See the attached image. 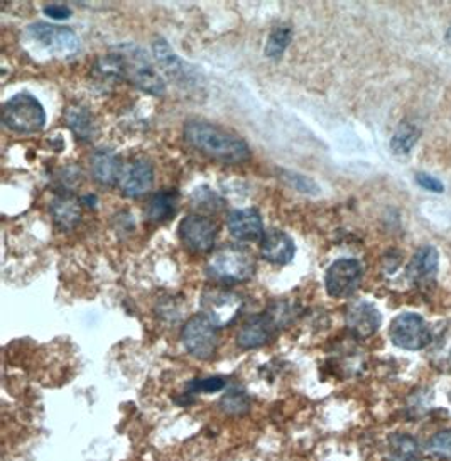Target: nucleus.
Here are the masks:
<instances>
[{
  "label": "nucleus",
  "instance_id": "obj_29",
  "mask_svg": "<svg viewBox=\"0 0 451 461\" xmlns=\"http://www.w3.org/2000/svg\"><path fill=\"white\" fill-rule=\"evenodd\" d=\"M283 179L290 185L292 190L301 191V193H307V194H318L320 193V186L308 176L284 171Z\"/></svg>",
  "mask_w": 451,
  "mask_h": 461
},
{
  "label": "nucleus",
  "instance_id": "obj_5",
  "mask_svg": "<svg viewBox=\"0 0 451 461\" xmlns=\"http://www.w3.org/2000/svg\"><path fill=\"white\" fill-rule=\"evenodd\" d=\"M201 315L209 319L215 328H226L239 318L243 308V298L224 286L209 287L200 300Z\"/></svg>",
  "mask_w": 451,
  "mask_h": 461
},
{
  "label": "nucleus",
  "instance_id": "obj_19",
  "mask_svg": "<svg viewBox=\"0 0 451 461\" xmlns=\"http://www.w3.org/2000/svg\"><path fill=\"white\" fill-rule=\"evenodd\" d=\"M51 215L56 226H60L62 230H71L81 220L80 202L70 194L56 196L51 203Z\"/></svg>",
  "mask_w": 451,
  "mask_h": 461
},
{
  "label": "nucleus",
  "instance_id": "obj_8",
  "mask_svg": "<svg viewBox=\"0 0 451 461\" xmlns=\"http://www.w3.org/2000/svg\"><path fill=\"white\" fill-rule=\"evenodd\" d=\"M181 342L186 351L198 360H209L218 347L217 328L203 315L188 319L181 332Z\"/></svg>",
  "mask_w": 451,
  "mask_h": 461
},
{
  "label": "nucleus",
  "instance_id": "obj_34",
  "mask_svg": "<svg viewBox=\"0 0 451 461\" xmlns=\"http://www.w3.org/2000/svg\"><path fill=\"white\" fill-rule=\"evenodd\" d=\"M450 399H451V394H450Z\"/></svg>",
  "mask_w": 451,
  "mask_h": 461
},
{
  "label": "nucleus",
  "instance_id": "obj_25",
  "mask_svg": "<svg viewBox=\"0 0 451 461\" xmlns=\"http://www.w3.org/2000/svg\"><path fill=\"white\" fill-rule=\"evenodd\" d=\"M66 120L70 124L71 130L80 137L88 141L92 137L94 126H92V119L90 113L81 109V107H70V111H66Z\"/></svg>",
  "mask_w": 451,
  "mask_h": 461
},
{
  "label": "nucleus",
  "instance_id": "obj_17",
  "mask_svg": "<svg viewBox=\"0 0 451 461\" xmlns=\"http://www.w3.org/2000/svg\"><path fill=\"white\" fill-rule=\"evenodd\" d=\"M152 53L158 64L161 66L162 71L166 77H169L171 80L177 83H184L190 80V71L186 68V64L183 63V60L177 56L176 53L171 49V46L164 41V39H156L152 45Z\"/></svg>",
  "mask_w": 451,
  "mask_h": 461
},
{
  "label": "nucleus",
  "instance_id": "obj_11",
  "mask_svg": "<svg viewBox=\"0 0 451 461\" xmlns=\"http://www.w3.org/2000/svg\"><path fill=\"white\" fill-rule=\"evenodd\" d=\"M284 328L275 313L267 309L266 313L249 319L237 333V345L242 350H256L267 345L275 333Z\"/></svg>",
  "mask_w": 451,
  "mask_h": 461
},
{
  "label": "nucleus",
  "instance_id": "obj_28",
  "mask_svg": "<svg viewBox=\"0 0 451 461\" xmlns=\"http://www.w3.org/2000/svg\"><path fill=\"white\" fill-rule=\"evenodd\" d=\"M194 207L203 211H217L224 207V202L220 200V196L217 193L209 190V188H200L193 194Z\"/></svg>",
  "mask_w": 451,
  "mask_h": 461
},
{
  "label": "nucleus",
  "instance_id": "obj_33",
  "mask_svg": "<svg viewBox=\"0 0 451 461\" xmlns=\"http://www.w3.org/2000/svg\"><path fill=\"white\" fill-rule=\"evenodd\" d=\"M447 39L451 43V28L448 29V32H447Z\"/></svg>",
  "mask_w": 451,
  "mask_h": 461
},
{
  "label": "nucleus",
  "instance_id": "obj_21",
  "mask_svg": "<svg viewBox=\"0 0 451 461\" xmlns=\"http://www.w3.org/2000/svg\"><path fill=\"white\" fill-rule=\"evenodd\" d=\"M431 343H433L430 350L431 366L443 374H451V323L441 328V332L436 334Z\"/></svg>",
  "mask_w": 451,
  "mask_h": 461
},
{
  "label": "nucleus",
  "instance_id": "obj_24",
  "mask_svg": "<svg viewBox=\"0 0 451 461\" xmlns=\"http://www.w3.org/2000/svg\"><path fill=\"white\" fill-rule=\"evenodd\" d=\"M291 39H292V29L290 26H279L275 31L269 34L267 43H266V56L277 60L283 56V53L290 46Z\"/></svg>",
  "mask_w": 451,
  "mask_h": 461
},
{
  "label": "nucleus",
  "instance_id": "obj_10",
  "mask_svg": "<svg viewBox=\"0 0 451 461\" xmlns=\"http://www.w3.org/2000/svg\"><path fill=\"white\" fill-rule=\"evenodd\" d=\"M179 239L196 254H207L215 247L217 225L203 215H186L179 223Z\"/></svg>",
  "mask_w": 451,
  "mask_h": 461
},
{
  "label": "nucleus",
  "instance_id": "obj_1",
  "mask_svg": "<svg viewBox=\"0 0 451 461\" xmlns=\"http://www.w3.org/2000/svg\"><path fill=\"white\" fill-rule=\"evenodd\" d=\"M117 53L109 54L98 62L102 73L127 80L141 88L145 94L154 96L164 95L166 85L156 66L151 63L144 49L135 45H122L115 49Z\"/></svg>",
  "mask_w": 451,
  "mask_h": 461
},
{
  "label": "nucleus",
  "instance_id": "obj_18",
  "mask_svg": "<svg viewBox=\"0 0 451 461\" xmlns=\"http://www.w3.org/2000/svg\"><path fill=\"white\" fill-rule=\"evenodd\" d=\"M92 175L103 186H113L120 181L122 164L117 154L109 149H100L92 156Z\"/></svg>",
  "mask_w": 451,
  "mask_h": 461
},
{
  "label": "nucleus",
  "instance_id": "obj_9",
  "mask_svg": "<svg viewBox=\"0 0 451 461\" xmlns=\"http://www.w3.org/2000/svg\"><path fill=\"white\" fill-rule=\"evenodd\" d=\"M362 264L355 259L335 260L324 276V287L332 298H348L362 283Z\"/></svg>",
  "mask_w": 451,
  "mask_h": 461
},
{
  "label": "nucleus",
  "instance_id": "obj_16",
  "mask_svg": "<svg viewBox=\"0 0 451 461\" xmlns=\"http://www.w3.org/2000/svg\"><path fill=\"white\" fill-rule=\"evenodd\" d=\"M436 272H438V251L431 245L419 249L407 266V277L418 286L431 284L435 281Z\"/></svg>",
  "mask_w": 451,
  "mask_h": 461
},
{
  "label": "nucleus",
  "instance_id": "obj_12",
  "mask_svg": "<svg viewBox=\"0 0 451 461\" xmlns=\"http://www.w3.org/2000/svg\"><path fill=\"white\" fill-rule=\"evenodd\" d=\"M345 323L355 338L365 340L379 332L382 325V315L375 308V304L358 300L348 306L345 313Z\"/></svg>",
  "mask_w": 451,
  "mask_h": 461
},
{
  "label": "nucleus",
  "instance_id": "obj_14",
  "mask_svg": "<svg viewBox=\"0 0 451 461\" xmlns=\"http://www.w3.org/2000/svg\"><path fill=\"white\" fill-rule=\"evenodd\" d=\"M154 169L147 161H135L120 176V190L129 198H139L152 188Z\"/></svg>",
  "mask_w": 451,
  "mask_h": 461
},
{
  "label": "nucleus",
  "instance_id": "obj_7",
  "mask_svg": "<svg viewBox=\"0 0 451 461\" xmlns=\"http://www.w3.org/2000/svg\"><path fill=\"white\" fill-rule=\"evenodd\" d=\"M26 32L34 43L48 49L53 56L66 58L80 51V39L70 28L48 22H34Z\"/></svg>",
  "mask_w": 451,
  "mask_h": 461
},
{
  "label": "nucleus",
  "instance_id": "obj_27",
  "mask_svg": "<svg viewBox=\"0 0 451 461\" xmlns=\"http://www.w3.org/2000/svg\"><path fill=\"white\" fill-rule=\"evenodd\" d=\"M226 387V379L224 377H207V379H194L188 382L186 385V394L188 396H196V394H213L218 392Z\"/></svg>",
  "mask_w": 451,
  "mask_h": 461
},
{
  "label": "nucleus",
  "instance_id": "obj_13",
  "mask_svg": "<svg viewBox=\"0 0 451 461\" xmlns=\"http://www.w3.org/2000/svg\"><path fill=\"white\" fill-rule=\"evenodd\" d=\"M226 223H228V230H230L232 237L241 240V242L262 240L266 234L260 213L254 208L230 211Z\"/></svg>",
  "mask_w": 451,
  "mask_h": 461
},
{
  "label": "nucleus",
  "instance_id": "obj_3",
  "mask_svg": "<svg viewBox=\"0 0 451 461\" xmlns=\"http://www.w3.org/2000/svg\"><path fill=\"white\" fill-rule=\"evenodd\" d=\"M207 272L218 284H241L254 276L256 259L242 247L226 245L209 259Z\"/></svg>",
  "mask_w": 451,
  "mask_h": 461
},
{
  "label": "nucleus",
  "instance_id": "obj_26",
  "mask_svg": "<svg viewBox=\"0 0 451 461\" xmlns=\"http://www.w3.org/2000/svg\"><path fill=\"white\" fill-rule=\"evenodd\" d=\"M220 407L230 416H242L250 409V399L241 389H230L220 400Z\"/></svg>",
  "mask_w": 451,
  "mask_h": 461
},
{
  "label": "nucleus",
  "instance_id": "obj_32",
  "mask_svg": "<svg viewBox=\"0 0 451 461\" xmlns=\"http://www.w3.org/2000/svg\"><path fill=\"white\" fill-rule=\"evenodd\" d=\"M45 14L56 19V21H63V19L71 17V9L66 7L63 4H53V5H46L45 7Z\"/></svg>",
  "mask_w": 451,
  "mask_h": 461
},
{
  "label": "nucleus",
  "instance_id": "obj_22",
  "mask_svg": "<svg viewBox=\"0 0 451 461\" xmlns=\"http://www.w3.org/2000/svg\"><path fill=\"white\" fill-rule=\"evenodd\" d=\"M418 453V441L413 436L398 432L389 438V461H414Z\"/></svg>",
  "mask_w": 451,
  "mask_h": 461
},
{
  "label": "nucleus",
  "instance_id": "obj_4",
  "mask_svg": "<svg viewBox=\"0 0 451 461\" xmlns=\"http://www.w3.org/2000/svg\"><path fill=\"white\" fill-rule=\"evenodd\" d=\"M2 122L19 134H36L46 126V111L36 96L17 94L5 102Z\"/></svg>",
  "mask_w": 451,
  "mask_h": 461
},
{
  "label": "nucleus",
  "instance_id": "obj_30",
  "mask_svg": "<svg viewBox=\"0 0 451 461\" xmlns=\"http://www.w3.org/2000/svg\"><path fill=\"white\" fill-rule=\"evenodd\" d=\"M430 451L435 453L438 457H445V458H450L451 457V430L441 431L435 434L431 440H430Z\"/></svg>",
  "mask_w": 451,
  "mask_h": 461
},
{
  "label": "nucleus",
  "instance_id": "obj_20",
  "mask_svg": "<svg viewBox=\"0 0 451 461\" xmlns=\"http://www.w3.org/2000/svg\"><path fill=\"white\" fill-rule=\"evenodd\" d=\"M177 200H179L177 191H161V193L154 194L152 200L149 202V207L145 210L147 220L154 223L171 220L173 215L176 213Z\"/></svg>",
  "mask_w": 451,
  "mask_h": 461
},
{
  "label": "nucleus",
  "instance_id": "obj_6",
  "mask_svg": "<svg viewBox=\"0 0 451 461\" xmlns=\"http://www.w3.org/2000/svg\"><path fill=\"white\" fill-rule=\"evenodd\" d=\"M390 340L403 350H422L433 342V334L418 313H401L392 319L389 328Z\"/></svg>",
  "mask_w": 451,
  "mask_h": 461
},
{
  "label": "nucleus",
  "instance_id": "obj_31",
  "mask_svg": "<svg viewBox=\"0 0 451 461\" xmlns=\"http://www.w3.org/2000/svg\"><path fill=\"white\" fill-rule=\"evenodd\" d=\"M416 181H418L419 186L426 191H431V193H443L445 191V185L438 177L428 175V173L416 175Z\"/></svg>",
  "mask_w": 451,
  "mask_h": 461
},
{
  "label": "nucleus",
  "instance_id": "obj_23",
  "mask_svg": "<svg viewBox=\"0 0 451 461\" xmlns=\"http://www.w3.org/2000/svg\"><path fill=\"white\" fill-rule=\"evenodd\" d=\"M419 128L409 122H403L399 128H396L390 147L396 154H407L411 152V149L414 147V144L418 143Z\"/></svg>",
  "mask_w": 451,
  "mask_h": 461
},
{
  "label": "nucleus",
  "instance_id": "obj_15",
  "mask_svg": "<svg viewBox=\"0 0 451 461\" xmlns=\"http://www.w3.org/2000/svg\"><path fill=\"white\" fill-rule=\"evenodd\" d=\"M296 245L288 234L269 230L260 240V255L275 266H286L294 259Z\"/></svg>",
  "mask_w": 451,
  "mask_h": 461
},
{
  "label": "nucleus",
  "instance_id": "obj_2",
  "mask_svg": "<svg viewBox=\"0 0 451 461\" xmlns=\"http://www.w3.org/2000/svg\"><path fill=\"white\" fill-rule=\"evenodd\" d=\"M184 139L211 160L226 164H241L250 160V147L242 137L205 120H188L184 126Z\"/></svg>",
  "mask_w": 451,
  "mask_h": 461
}]
</instances>
